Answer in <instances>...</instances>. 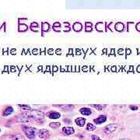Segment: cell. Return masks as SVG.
Segmentation results:
<instances>
[{
  "label": "cell",
  "instance_id": "obj_27",
  "mask_svg": "<svg viewBox=\"0 0 140 140\" xmlns=\"http://www.w3.org/2000/svg\"><path fill=\"white\" fill-rule=\"evenodd\" d=\"M138 72H140V65H139L138 68Z\"/></svg>",
  "mask_w": 140,
  "mask_h": 140
},
{
  "label": "cell",
  "instance_id": "obj_12",
  "mask_svg": "<svg viewBox=\"0 0 140 140\" xmlns=\"http://www.w3.org/2000/svg\"><path fill=\"white\" fill-rule=\"evenodd\" d=\"M63 110H66V111H68V110H72L73 108H74V106L72 105V104H66V105H62L60 107Z\"/></svg>",
  "mask_w": 140,
  "mask_h": 140
},
{
  "label": "cell",
  "instance_id": "obj_20",
  "mask_svg": "<svg viewBox=\"0 0 140 140\" xmlns=\"http://www.w3.org/2000/svg\"><path fill=\"white\" fill-rule=\"evenodd\" d=\"M20 107H21L22 109L23 110H31V107L29 105H25V104H20L19 105Z\"/></svg>",
  "mask_w": 140,
  "mask_h": 140
},
{
  "label": "cell",
  "instance_id": "obj_8",
  "mask_svg": "<svg viewBox=\"0 0 140 140\" xmlns=\"http://www.w3.org/2000/svg\"><path fill=\"white\" fill-rule=\"evenodd\" d=\"M75 121L78 126H79V127H83L84 124L86 123V119L84 118H78L75 120Z\"/></svg>",
  "mask_w": 140,
  "mask_h": 140
},
{
  "label": "cell",
  "instance_id": "obj_7",
  "mask_svg": "<svg viewBox=\"0 0 140 140\" xmlns=\"http://www.w3.org/2000/svg\"><path fill=\"white\" fill-rule=\"evenodd\" d=\"M80 111V113L83 115H85V116H89L92 114V111L90 108L88 107H82L79 110Z\"/></svg>",
  "mask_w": 140,
  "mask_h": 140
},
{
  "label": "cell",
  "instance_id": "obj_13",
  "mask_svg": "<svg viewBox=\"0 0 140 140\" xmlns=\"http://www.w3.org/2000/svg\"><path fill=\"white\" fill-rule=\"evenodd\" d=\"M115 29L118 31H122L123 29H124V25H123V23H116V25H115Z\"/></svg>",
  "mask_w": 140,
  "mask_h": 140
},
{
  "label": "cell",
  "instance_id": "obj_24",
  "mask_svg": "<svg viewBox=\"0 0 140 140\" xmlns=\"http://www.w3.org/2000/svg\"><path fill=\"white\" fill-rule=\"evenodd\" d=\"M136 29L140 31V23H137V25H136Z\"/></svg>",
  "mask_w": 140,
  "mask_h": 140
},
{
  "label": "cell",
  "instance_id": "obj_23",
  "mask_svg": "<svg viewBox=\"0 0 140 140\" xmlns=\"http://www.w3.org/2000/svg\"><path fill=\"white\" fill-rule=\"evenodd\" d=\"M130 108H131L132 110H138V107H136V106H130Z\"/></svg>",
  "mask_w": 140,
  "mask_h": 140
},
{
  "label": "cell",
  "instance_id": "obj_21",
  "mask_svg": "<svg viewBox=\"0 0 140 140\" xmlns=\"http://www.w3.org/2000/svg\"><path fill=\"white\" fill-rule=\"evenodd\" d=\"M91 138H92V140H101L99 136H97L96 135H91Z\"/></svg>",
  "mask_w": 140,
  "mask_h": 140
},
{
  "label": "cell",
  "instance_id": "obj_18",
  "mask_svg": "<svg viewBox=\"0 0 140 140\" xmlns=\"http://www.w3.org/2000/svg\"><path fill=\"white\" fill-rule=\"evenodd\" d=\"M92 31V23H86V31L89 32Z\"/></svg>",
  "mask_w": 140,
  "mask_h": 140
},
{
  "label": "cell",
  "instance_id": "obj_15",
  "mask_svg": "<svg viewBox=\"0 0 140 140\" xmlns=\"http://www.w3.org/2000/svg\"><path fill=\"white\" fill-rule=\"evenodd\" d=\"M60 125H61V124L60 123H59V122H51V123H50V124H49V126L51 128H52V129H57V128H59V127H60Z\"/></svg>",
  "mask_w": 140,
  "mask_h": 140
},
{
  "label": "cell",
  "instance_id": "obj_22",
  "mask_svg": "<svg viewBox=\"0 0 140 140\" xmlns=\"http://www.w3.org/2000/svg\"><path fill=\"white\" fill-rule=\"evenodd\" d=\"M56 26L61 27V24H60L59 23H54V24L53 25V27H56Z\"/></svg>",
  "mask_w": 140,
  "mask_h": 140
},
{
  "label": "cell",
  "instance_id": "obj_9",
  "mask_svg": "<svg viewBox=\"0 0 140 140\" xmlns=\"http://www.w3.org/2000/svg\"><path fill=\"white\" fill-rule=\"evenodd\" d=\"M12 112H13V108L12 107H8L3 111V115L4 116H8V115H11Z\"/></svg>",
  "mask_w": 140,
  "mask_h": 140
},
{
  "label": "cell",
  "instance_id": "obj_3",
  "mask_svg": "<svg viewBox=\"0 0 140 140\" xmlns=\"http://www.w3.org/2000/svg\"><path fill=\"white\" fill-rule=\"evenodd\" d=\"M6 140H25L23 136L20 134H10L6 136Z\"/></svg>",
  "mask_w": 140,
  "mask_h": 140
},
{
  "label": "cell",
  "instance_id": "obj_26",
  "mask_svg": "<svg viewBox=\"0 0 140 140\" xmlns=\"http://www.w3.org/2000/svg\"><path fill=\"white\" fill-rule=\"evenodd\" d=\"M126 53H127V54H129L131 53V50H129V49L128 50V49H127V50H126Z\"/></svg>",
  "mask_w": 140,
  "mask_h": 140
},
{
  "label": "cell",
  "instance_id": "obj_4",
  "mask_svg": "<svg viewBox=\"0 0 140 140\" xmlns=\"http://www.w3.org/2000/svg\"><path fill=\"white\" fill-rule=\"evenodd\" d=\"M38 136L40 138H48L50 137V132L47 129H40L39 130L38 132Z\"/></svg>",
  "mask_w": 140,
  "mask_h": 140
},
{
  "label": "cell",
  "instance_id": "obj_5",
  "mask_svg": "<svg viewBox=\"0 0 140 140\" xmlns=\"http://www.w3.org/2000/svg\"><path fill=\"white\" fill-rule=\"evenodd\" d=\"M106 120H107V117L105 115H101V116L98 117L97 118L94 119L93 120V122L96 123V124H101L105 122Z\"/></svg>",
  "mask_w": 140,
  "mask_h": 140
},
{
  "label": "cell",
  "instance_id": "obj_6",
  "mask_svg": "<svg viewBox=\"0 0 140 140\" xmlns=\"http://www.w3.org/2000/svg\"><path fill=\"white\" fill-rule=\"evenodd\" d=\"M62 132H63L65 135H73V134H74L75 130H74V129H73V127H64V128L62 129Z\"/></svg>",
  "mask_w": 140,
  "mask_h": 140
},
{
  "label": "cell",
  "instance_id": "obj_2",
  "mask_svg": "<svg viewBox=\"0 0 140 140\" xmlns=\"http://www.w3.org/2000/svg\"><path fill=\"white\" fill-rule=\"evenodd\" d=\"M118 128V125L115 124H110L108 125H107L106 127H104V132L106 135H110L112 132H114Z\"/></svg>",
  "mask_w": 140,
  "mask_h": 140
},
{
  "label": "cell",
  "instance_id": "obj_14",
  "mask_svg": "<svg viewBox=\"0 0 140 140\" xmlns=\"http://www.w3.org/2000/svg\"><path fill=\"white\" fill-rule=\"evenodd\" d=\"M96 29L98 31H103L104 30V23H98L96 24Z\"/></svg>",
  "mask_w": 140,
  "mask_h": 140
},
{
  "label": "cell",
  "instance_id": "obj_29",
  "mask_svg": "<svg viewBox=\"0 0 140 140\" xmlns=\"http://www.w3.org/2000/svg\"><path fill=\"white\" fill-rule=\"evenodd\" d=\"M0 131H1V130H0Z\"/></svg>",
  "mask_w": 140,
  "mask_h": 140
},
{
  "label": "cell",
  "instance_id": "obj_16",
  "mask_svg": "<svg viewBox=\"0 0 140 140\" xmlns=\"http://www.w3.org/2000/svg\"><path fill=\"white\" fill-rule=\"evenodd\" d=\"M96 129V127L93 125V124H90V123H89V124H87V131H93V130H95Z\"/></svg>",
  "mask_w": 140,
  "mask_h": 140
},
{
  "label": "cell",
  "instance_id": "obj_11",
  "mask_svg": "<svg viewBox=\"0 0 140 140\" xmlns=\"http://www.w3.org/2000/svg\"><path fill=\"white\" fill-rule=\"evenodd\" d=\"M73 30L75 31H80L82 30V26L80 23H75L73 24Z\"/></svg>",
  "mask_w": 140,
  "mask_h": 140
},
{
  "label": "cell",
  "instance_id": "obj_28",
  "mask_svg": "<svg viewBox=\"0 0 140 140\" xmlns=\"http://www.w3.org/2000/svg\"><path fill=\"white\" fill-rule=\"evenodd\" d=\"M121 140H130V139H128V138H124V139H121Z\"/></svg>",
  "mask_w": 140,
  "mask_h": 140
},
{
  "label": "cell",
  "instance_id": "obj_17",
  "mask_svg": "<svg viewBox=\"0 0 140 140\" xmlns=\"http://www.w3.org/2000/svg\"><path fill=\"white\" fill-rule=\"evenodd\" d=\"M42 30L43 31H48L49 30V24L48 23H44L42 24Z\"/></svg>",
  "mask_w": 140,
  "mask_h": 140
},
{
  "label": "cell",
  "instance_id": "obj_10",
  "mask_svg": "<svg viewBox=\"0 0 140 140\" xmlns=\"http://www.w3.org/2000/svg\"><path fill=\"white\" fill-rule=\"evenodd\" d=\"M61 116V115L59 113V112H51V113L49 115V118L51 119H58Z\"/></svg>",
  "mask_w": 140,
  "mask_h": 140
},
{
  "label": "cell",
  "instance_id": "obj_25",
  "mask_svg": "<svg viewBox=\"0 0 140 140\" xmlns=\"http://www.w3.org/2000/svg\"><path fill=\"white\" fill-rule=\"evenodd\" d=\"M64 121H66V122H68V124H69L70 122H71V121H70V120H68V119H64Z\"/></svg>",
  "mask_w": 140,
  "mask_h": 140
},
{
  "label": "cell",
  "instance_id": "obj_19",
  "mask_svg": "<svg viewBox=\"0 0 140 140\" xmlns=\"http://www.w3.org/2000/svg\"><path fill=\"white\" fill-rule=\"evenodd\" d=\"M92 107L96 108L97 110H101L103 109V105H101V104H93Z\"/></svg>",
  "mask_w": 140,
  "mask_h": 140
},
{
  "label": "cell",
  "instance_id": "obj_1",
  "mask_svg": "<svg viewBox=\"0 0 140 140\" xmlns=\"http://www.w3.org/2000/svg\"><path fill=\"white\" fill-rule=\"evenodd\" d=\"M23 132H25L26 135L31 139L34 138V137L36 135V129L34 128H32V127L24 126L23 127Z\"/></svg>",
  "mask_w": 140,
  "mask_h": 140
}]
</instances>
